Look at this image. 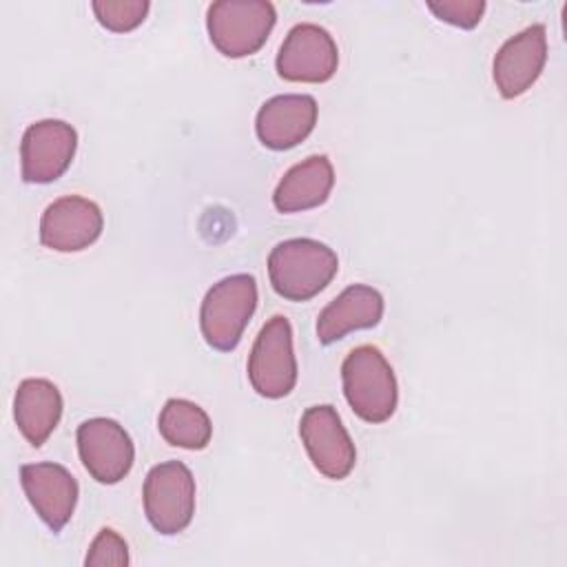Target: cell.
Instances as JSON below:
<instances>
[{
    "label": "cell",
    "instance_id": "3",
    "mask_svg": "<svg viewBox=\"0 0 567 567\" xmlns=\"http://www.w3.org/2000/svg\"><path fill=\"white\" fill-rule=\"evenodd\" d=\"M257 308V281L248 272L230 275L213 284L199 308L204 341L219 352H230Z\"/></svg>",
    "mask_w": 567,
    "mask_h": 567
},
{
    "label": "cell",
    "instance_id": "19",
    "mask_svg": "<svg viewBox=\"0 0 567 567\" xmlns=\"http://www.w3.org/2000/svg\"><path fill=\"white\" fill-rule=\"evenodd\" d=\"M91 9L97 22L115 33H126L140 27L151 9L148 0H95Z\"/></svg>",
    "mask_w": 567,
    "mask_h": 567
},
{
    "label": "cell",
    "instance_id": "18",
    "mask_svg": "<svg viewBox=\"0 0 567 567\" xmlns=\"http://www.w3.org/2000/svg\"><path fill=\"white\" fill-rule=\"evenodd\" d=\"M166 443L184 450H204L213 436V423L204 408L188 399H168L157 419Z\"/></svg>",
    "mask_w": 567,
    "mask_h": 567
},
{
    "label": "cell",
    "instance_id": "12",
    "mask_svg": "<svg viewBox=\"0 0 567 567\" xmlns=\"http://www.w3.org/2000/svg\"><path fill=\"white\" fill-rule=\"evenodd\" d=\"M547 62V31L532 24L503 42L494 55L492 75L505 100L523 95L540 78Z\"/></svg>",
    "mask_w": 567,
    "mask_h": 567
},
{
    "label": "cell",
    "instance_id": "6",
    "mask_svg": "<svg viewBox=\"0 0 567 567\" xmlns=\"http://www.w3.org/2000/svg\"><path fill=\"white\" fill-rule=\"evenodd\" d=\"M248 379L252 390L266 399H281L297 383V359L292 350V326L284 315L270 317L259 330L248 354Z\"/></svg>",
    "mask_w": 567,
    "mask_h": 567
},
{
    "label": "cell",
    "instance_id": "9",
    "mask_svg": "<svg viewBox=\"0 0 567 567\" xmlns=\"http://www.w3.org/2000/svg\"><path fill=\"white\" fill-rule=\"evenodd\" d=\"M275 66L288 82L321 84L334 75L339 66V49L323 27L301 22L284 38Z\"/></svg>",
    "mask_w": 567,
    "mask_h": 567
},
{
    "label": "cell",
    "instance_id": "7",
    "mask_svg": "<svg viewBox=\"0 0 567 567\" xmlns=\"http://www.w3.org/2000/svg\"><path fill=\"white\" fill-rule=\"evenodd\" d=\"M78 454L84 470L102 485L120 483L133 467L135 445L113 419L95 416L78 425Z\"/></svg>",
    "mask_w": 567,
    "mask_h": 567
},
{
    "label": "cell",
    "instance_id": "10",
    "mask_svg": "<svg viewBox=\"0 0 567 567\" xmlns=\"http://www.w3.org/2000/svg\"><path fill=\"white\" fill-rule=\"evenodd\" d=\"M78 133L64 120H40L27 126L20 142V173L27 184H51L71 166Z\"/></svg>",
    "mask_w": 567,
    "mask_h": 567
},
{
    "label": "cell",
    "instance_id": "15",
    "mask_svg": "<svg viewBox=\"0 0 567 567\" xmlns=\"http://www.w3.org/2000/svg\"><path fill=\"white\" fill-rule=\"evenodd\" d=\"M383 297L377 288L352 284L337 295L317 317V339L330 346L346 334L363 328H374L383 317Z\"/></svg>",
    "mask_w": 567,
    "mask_h": 567
},
{
    "label": "cell",
    "instance_id": "16",
    "mask_svg": "<svg viewBox=\"0 0 567 567\" xmlns=\"http://www.w3.org/2000/svg\"><path fill=\"white\" fill-rule=\"evenodd\" d=\"M62 394L49 379H24L13 396V419L20 434L40 447L53 434L62 416Z\"/></svg>",
    "mask_w": 567,
    "mask_h": 567
},
{
    "label": "cell",
    "instance_id": "14",
    "mask_svg": "<svg viewBox=\"0 0 567 567\" xmlns=\"http://www.w3.org/2000/svg\"><path fill=\"white\" fill-rule=\"evenodd\" d=\"M317 100L306 93L275 95L261 104L255 120L259 142L272 151H288L303 142L317 124Z\"/></svg>",
    "mask_w": 567,
    "mask_h": 567
},
{
    "label": "cell",
    "instance_id": "1",
    "mask_svg": "<svg viewBox=\"0 0 567 567\" xmlns=\"http://www.w3.org/2000/svg\"><path fill=\"white\" fill-rule=\"evenodd\" d=\"M337 270V252L310 237L284 239L268 255L270 286L288 301H308L317 297L334 279Z\"/></svg>",
    "mask_w": 567,
    "mask_h": 567
},
{
    "label": "cell",
    "instance_id": "4",
    "mask_svg": "<svg viewBox=\"0 0 567 567\" xmlns=\"http://www.w3.org/2000/svg\"><path fill=\"white\" fill-rule=\"evenodd\" d=\"M277 20V11L266 0H217L206 11V29L213 47L226 58H248L257 53Z\"/></svg>",
    "mask_w": 567,
    "mask_h": 567
},
{
    "label": "cell",
    "instance_id": "5",
    "mask_svg": "<svg viewBox=\"0 0 567 567\" xmlns=\"http://www.w3.org/2000/svg\"><path fill=\"white\" fill-rule=\"evenodd\" d=\"M144 514L155 532L175 536L195 514V478L182 461L153 465L144 478Z\"/></svg>",
    "mask_w": 567,
    "mask_h": 567
},
{
    "label": "cell",
    "instance_id": "21",
    "mask_svg": "<svg viewBox=\"0 0 567 567\" xmlns=\"http://www.w3.org/2000/svg\"><path fill=\"white\" fill-rule=\"evenodd\" d=\"M427 9L443 22H450L461 29H474L483 13V0H443V2H427Z\"/></svg>",
    "mask_w": 567,
    "mask_h": 567
},
{
    "label": "cell",
    "instance_id": "20",
    "mask_svg": "<svg viewBox=\"0 0 567 567\" xmlns=\"http://www.w3.org/2000/svg\"><path fill=\"white\" fill-rule=\"evenodd\" d=\"M86 567H102V565H128V545L126 540L111 527L100 529L93 538L89 554L84 558Z\"/></svg>",
    "mask_w": 567,
    "mask_h": 567
},
{
    "label": "cell",
    "instance_id": "11",
    "mask_svg": "<svg viewBox=\"0 0 567 567\" xmlns=\"http://www.w3.org/2000/svg\"><path fill=\"white\" fill-rule=\"evenodd\" d=\"M104 217L95 202L64 195L49 204L40 217V241L55 252H78L102 235Z\"/></svg>",
    "mask_w": 567,
    "mask_h": 567
},
{
    "label": "cell",
    "instance_id": "17",
    "mask_svg": "<svg viewBox=\"0 0 567 567\" xmlns=\"http://www.w3.org/2000/svg\"><path fill=\"white\" fill-rule=\"evenodd\" d=\"M334 186V171L326 155H310L279 179L272 204L279 213H299L321 206Z\"/></svg>",
    "mask_w": 567,
    "mask_h": 567
},
{
    "label": "cell",
    "instance_id": "8",
    "mask_svg": "<svg viewBox=\"0 0 567 567\" xmlns=\"http://www.w3.org/2000/svg\"><path fill=\"white\" fill-rule=\"evenodd\" d=\"M299 436L312 465L326 478L341 481L354 470V443L332 405H310L301 414Z\"/></svg>",
    "mask_w": 567,
    "mask_h": 567
},
{
    "label": "cell",
    "instance_id": "2",
    "mask_svg": "<svg viewBox=\"0 0 567 567\" xmlns=\"http://www.w3.org/2000/svg\"><path fill=\"white\" fill-rule=\"evenodd\" d=\"M343 394L365 423H385L399 403L396 377L377 346H357L341 363Z\"/></svg>",
    "mask_w": 567,
    "mask_h": 567
},
{
    "label": "cell",
    "instance_id": "13",
    "mask_svg": "<svg viewBox=\"0 0 567 567\" xmlns=\"http://www.w3.org/2000/svg\"><path fill=\"white\" fill-rule=\"evenodd\" d=\"M20 483L44 525L53 534L62 532L78 503L75 476L60 463H27L20 467Z\"/></svg>",
    "mask_w": 567,
    "mask_h": 567
}]
</instances>
